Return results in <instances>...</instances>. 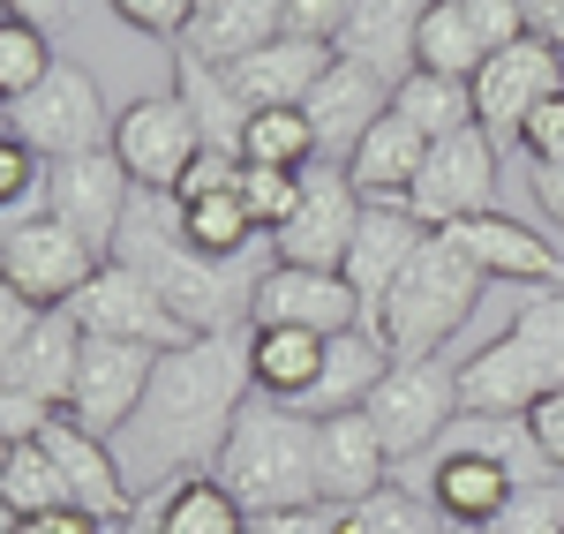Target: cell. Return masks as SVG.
<instances>
[{"label": "cell", "instance_id": "1", "mask_svg": "<svg viewBox=\"0 0 564 534\" xmlns=\"http://www.w3.org/2000/svg\"><path fill=\"white\" fill-rule=\"evenodd\" d=\"M249 331H218V339H188L174 355H159V377L135 406V422L113 437L121 467L135 482H188V475H218V451L234 437L241 406H249Z\"/></svg>", "mask_w": 564, "mask_h": 534}, {"label": "cell", "instance_id": "2", "mask_svg": "<svg viewBox=\"0 0 564 534\" xmlns=\"http://www.w3.org/2000/svg\"><path fill=\"white\" fill-rule=\"evenodd\" d=\"M113 264L143 271L159 286V302L196 331V339H218V331H249V309H257V279L271 264L241 257V264H218L204 257L188 233H181V204L159 196V188H135L129 226H121V249Z\"/></svg>", "mask_w": 564, "mask_h": 534}, {"label": "cell", "instance_id": "3", "mask_svg": "<svg viewBox=\"0 0 564 534\" xmlns=\"http://www.w3.org/2000/svg\"><path fill=\"white\" fill-rule=\"evenodd\" d=\"M316 445H324V422H308L279 400L241 406L234 437L218 451V482L241 497L249 520H271V512H308L324 504V475H316Z\"/></svg>", "mask_w": 564, "mask_h": 534}, {"label": "cell", "instance_id": "4", "mask_svg": "<svg viewBox=\"0 0 564 534\" xmlns=\"http://www.w3.org/2000/svg\"><path fill=\"white\" fill-rule=\"evenodd\" d=\"M564 392V294H534L489 347L459 361V406L475 422H527Z\"/></svg>", "mask_w": 564, "mask_h": 534}, {"label": "cell", "instance_id": "5", "mask_svg": "<svg viewBox=\"0 0 564 534\" xmlns=\"http://www.w3.org/2000/svg\"><path fill=\"white\" fill-rule=\"evenodd\" d=\"M481 279L475 271V257H459L444 233H430L422 241V257L391 279V294L369 309V324L384 331V347L399 361H430V355H444L452 347V331L475 316V302H481Z\"/></svg>", "mask_w": 564, "mask_h": 534}, {"label": "cell", "instance_id": "6", "mask_svg": "<svg viewBox=\"0 0 564 534\" xmlns=\"http://www.w3.org/2000/svg\"><path fill=\"white\" fill-rule=\"evenodd\" d=\"M8 135L31 143L45 166H61V159L113 151V113H106V98H98V84H90V68H68V61H61L31 98L8 106Z\"/></svg>", "mask_w": 564, "mask_h": 534}, {"label": "cell", "instance_id": "7", "mask_svg": "<svg viewBox=\"0 0 564 534\" xmlns=\"http://www.w3.org/2000/svg\"><path fill=\"white\" fill-rule=\"evenodd\" d=\"M361 414L377 422L391 467H399V459H414V451H436L444 437H452V422H467V406H459V369H452L444 355L399 361Z\"/></svg>", "mask_w": 564, "mask_h": 534}, {"label": "cell", "instance_id": "8", "mask_svg": "<svg viewBox=\"0 0 564 534\" xmlns=\"http://www.w3.org/2000/svg\"><path fill=\"white\" fill-rule=\"evenodd\" d=\"M369 219V196L354 188L347 166H308L302 174V204L294 219L271 233V264H302V271H347L354 257V233Z\"/></svg>", "mask_w": 564, "mask_h": 534}, {"label": "cell", "instance_id": "9", "mask_svg": "<svg viewBox=\"0 0 564 534\" xmlns=\"http://www.w3.org/2000/svg\"><path fill=\"white\" fill-rule=\"evenodd\" d=\"M98 264H106V257L90 249L84 233H68L53 211H45V219L0 226V271H8V286L31 294L39 309H68L90 279H98Z\"/></svg>", "mask_w": 564, "mask_h": 534}, {"label": "cell", "instance_id": "10", "mask_svg": "<svg viewBox=\"0 0 564 534\" xmlns=\"http://www.w3.org/2000/svg\"><path fill=\"white\" fill-rule=\"evenodd\" d=\"M68 316L84 324L90 339H121V347H151V355H174V347H188L196 331L181 324L166 302H159V286L143 279V271L129 264H98V279H90L84 294L68 302Z\"/></svg>", "mask_w": 564, "mask_h": 534}, {"label": "cell", "instance_id": "11", "mask_svg": "<svg viewBox=\"0 0 564 534\" xmlns=\"http://www.w3.org/2000/svg\"><path fill=\"white\" fill-rule=\"evenodd\" d=\"M113 159L129 166L135 188H159V196H174L188 166L204 159V129H196V113L181 106V90L166 98H135L113 113Z\"/></svg>", "mask_w": 564, "mask_h": 534}, {"label": "cell", "instance_id": "12", "mask_svg": "<svg viewBox=\"0 0 564 534\" xmlns=\"http://www.w3.org/2000/svg\"><path fill=\"white\" fill-rule=\"evenodd\" d=\"M497 159H505V151H497L489 129H459V135H444V143H430V166L414 181L406 211L430 226V233L497 211Z\"/></svg>", "mask_w": 564, "mask_h": 534}, {"label": "cell", "instance_id": "13", "mask_svg": "<svg viewBox=\"0 0 564 534\" xmlns=\"http://www.w3.org/2000/svg\"><path fill=\"white\" fill-rule=\"evenodd\" d=\"M550 98H564V53L542 45V39H520V45H505V53H489V68L475 76V121L505 151V143L527 135V121Z\"/></svg>", "mask_w": 564, "mask_h": 534}, {"label": "cell", "instance_id": "14", "mask_svg": "<svg viewBox=\"0 0 564 534\" xmlns=\"http://www.w3.org/2000/svg\"><path fill=\"white\" fill-rule=\"evenodd\" d=\"M151 377H159V355L151 347H121V339H90L84 331V361H76V392H68V422H84L90 437H121L135 422V406L151 392Z\"/></svg>", "mask_w": 564, "mask_h": 534}, {"label": "cell", "instance_id": "15", "mask_svg": "<svg viewBox=\"0 0 564 534\" xmlns=\"http://www.w3.org/2000/svg\"><path fill=\"white\" fill-rule=\"evenodd\" d=\"M129 204H135V181H129V166H121L113 151H90V159H61V166H53V196H45V211L68 226V233H84L98 257L121 249Z\"/></svg>", "mask_w": 564, "mask_h": 534}, {"label": "cell", "instance_id": "16", "mask_svg": "<svg viewBox=\"0 0 564 534\" xmlns=\"http://www.w3.org/2000/svg\"><path fill=\"white\" fill-rule=\"evenodd\" d=\"M249 324H294V331H316V339H339V331H354V324H369V309H361V294L347 286V271L271 264L257 279Z\"/></svg>", "mask_w": 564, "mask_h": 534}, {"label": "cell", "instance_id": "17", "mask_svg": "<svg viewBox=\"0 0 564 534\" xmlns=\"http://www.w3.org/2000/svg\"><path fill=\"white\" fill-rule=\"evenodd\" d=\"M512 490H520V475L497 459L489 445H475V437H444L436 445V475H430V504L452 520V527L467 534H489L497 520H505V504H512Z\"/></svg>", "mask_w": 564, "mask_h": 534}, {"label": "cell", "instance_id": "18", "mask_svg": "<svg viewBox=\"0 0 564 534\" xmlns=\"http://www.w3.org/2000/svg\"><path fill=\"white\" fill-rule=\"evenodd\" d=\"M39 437H45V451H53V467H61V482H68V504H76V512L106 520V527L135 520L129 467H121V451L106 445V437H90L84 422H68V414H53Z\"/></svg>", "mask_w": 564, "mask_h": 534}, {"label": "cell", "instance_id": "19", "mask_svg": "<svg viewBox=\"0 0 564 534\" xmlns=\"http://www.w3.org/2000/svg\"><path fill=\"white\" fill-rule=\"evenodd\" d=\"M444 241L459 257H475L481 279H512V286H564V249H550L534 226L505 219V211H481V219L444 226Z\"/></svg>", "mask_w": 564, "mask_h": 534}, {"label": "cell", "instance_id": "20", "mask_svg": "<svg viewBox=\"0 0 564 534\" xmlns=\"http://www.w3.org/2000/svg\"><path fill=\"white\" fill-rule=\"evenodd\" d=\"M384 113H391V84H384V76H369L361 61H332L324 84L308 90V121H316V143H324L332 166H347L354 143L377 129Z\"/></svg>", "mask_w": 564, "mask_h": 534}, {"label": "cell", "instance_id": "21", "mask_svg": "<svg viewBox=\"0 0 564 534\" xmlns=\"http://www.w3.org/2000/svg\"><path fill=\"white\" fill-rule=\"evenodd\" d=\"M316 475H324V504L332 512H354L377 490H391V451L377 437V422L369 414H332L324 445H316Z\"/></svg>", "mask_w": 564, "mask_h": 534}, {"label": "cell", "instance_id": "22", "mask_svg": "<svg viewBox=\"0 0 564 534\" xmlns=\"http://www.w3.org/2000/svg\"><path fill=\"white\" fill-rule=\"evenodd\" d=\"M391 369H399V355L384 347V331H377V324H354V331H339V339H332V355H324V377H316V392H308L294 414H308V422L361 414V406L377 400V384H384Z\"/></svg>", "mask_w": 564, "mask_h": 534}, {"label": "cell", "instance_id": "23", "mask_svg": "<svg viewBox=\"0 0 564 534\" xmlns=\"http://www.w3.org/2000/svg\"><path fill=\"white\" fill-rule=\"evenodd\" d=\"M76 361H84V324L68 309H45V324L15 347V355H0V392H31L39 406H68L76 392Z\"/></svg>", "mask_w": 564, "mask_h": 534}, {"label": "cell", "instance_id": "24", "mask_svg": "<svg viewBox=\"0 0 564 534\" xmlns=\"http://www.w3.org/2000/svg\"><path fill=\"white\" fill-rule=\"evenodd\" d=\"M332 61H339V45L279 39V45H263V53H249V61H234L226 84H234V98H241L249 113H263V106H308V90L324 84Z\"/></svg>", "mask_w": 564, "mask_h": 534}, {"label": "cell", "instance_id": "25", "mask_svg": "<svg viewBox=\"0 0 564 534\" xmlns=\"http://www.w3.org/2000/svg\"><path fill=\"white\" fill-rule=\"evenodd\" d=\"M422 15H430V0H354L347 31H339V61H361L369 76L406 84V76H414Z\"/></svg>", "mask_w": 564, "mask_h": 534}, {"label": "cell", "instance_id": "26", "mask_svg": "<svg viewBox=\"0 0 564 534\" xmlns=\"http://www.w3.org/2000/svg\"><path fill=\"white\" fill-rule=\"evenodd\" d=\"M422 241H430V226L414 219L406 204H369V219L354 233V257H347V286L361 294V309H377L391 294V279L422 257Z\"/></svg>", "mask_w": 564, "mask_h": 534}, {"label": "cell", "instance_id": "27", "mask_svg": "<svg viewBox=\"0 0 564 534\" xmlns=\"http://www.w3.org/2000/svg\"><path fill=\"white\" fill-rule=\"evenodd\" d=\"M324 355H332V339H316V331L249 324V384H257V400L302 406L316 392V377H324Z\"/></svg>", "mask_w": 564, "mask_h": 534}, {"label": "cell", "instance_id": "28", "mask_svg": "<svg viewBox=\"0 0 564 534\" xmlns=\"http://www.w3.org/2000/svg\"><path fill=\"white\" fill-rule=\"evenodd\" d=\"M422 166H430V135L414 129V121H399V113H384L377 129L354 143V159H347L354 188H361L369 204H406L414 181H422Z\"/></svg>", "mask_w": 564, "mask_h": 534}, {"label": "cell", "instance_id": "29", "mask_svg": "<svg viewBox=\"0 0 564 534\" xmlns=\"http://www.w3.org/2000/svg\"><path fill=\"white\" fill-rule=\"evenodd\" d=\"M286 39V0H218L204 8L196 23H188V53L196 61H212V68H234V61H249L263 45Z\"/></svg>", "mask_w": 564, "mask_h": 534}, {"label": "cell", "instance_id": "30", "mask_svg": "<svg viewBox=\"0 0 564 534\" xmlns=\"http://www.w3.org/2000/svg\"><path fill=\"white\" fill-rule=\"evenodd\" d=\"M174 90H181V106L196 113V129H204V151H234V159H241L249 106L234 98L226 68H212V61H196L188 45H174Z\"/></svg>", "mask_w": 564, "mask_h": 534}, {"label": "cell", "instance_id": "31", "mask_svg": "<svg viewBox=\"0 0 564 534\" xmlns=\"http://www.w3.org/2000/svg\"><path fill=\"white\" fill-rule=\"evenodd\" d=\"M414 68L452 76V84H475L481 68H489V45H481L475 15H467V0H430L422 39H414Z\"/></svg>", "mask_w": 564, "mask_h": 534}, {"label": "cell", "instance_id": "32", "mask_svg": "<svg viewBox=\"0 0 564 534\" xmlns=\"http://www.w3.org/2000/svg\"><path fill=\"white\" fill-rule=\"evenodd\" d=\"M249 527H257V520L241 512V497L226 490L218 475L174 482L166 504H159V520H151V534H249Z\"/></svg>", "mask_w": 564, "mask_h": 534}, {"label": "cell", "instance_id": "33", "mask_svg": "<svg viewBox=\"0 0 564 534\" xmlns=\"http://www.w3.org/2000/svg\"><path fill=\"white\" fill-rule=\"evenodd\" d=\"M241 166H286V174H308V166H324V143H316V121H308V106H263V113H249V135H241Z\"/></svg>", "mask_w": 564, "mask_h": 534}, {"label": "cell", "instance_id": "34", "mask_svg": "<svg viewBox=\"0 0 564 534\" xmlns=\"http://www.w3.org/2000/svg\"><path fill=\"white\" fill-rule=\"evenodd\" d=\"M391 113L414 121L430 143H444V135H459V129H481L475 121V84H452V76H430V68H414L406 84H391Z\"/></svg>", "mask_w": 564, "mask_h": 534}, {"label": "cell", "instance_id": "35", "mask_svg": "<svg viewBox=\"0 0 564 534\" xmlns=\"http://www.w3.org/2000/svg\"><path fill=\"white\" fill-rule=\"evenodd\" d=\"M0 504H8V520H31V512H61L68 504V482H61L45 437L0 445Z\"/></svg>", "mask_w": 564, "mask_h": 534}, {"label": "cell", "instance_id": "36", "mask_svg": "<svg viewBox=\"0 0 564 534\" xmlns=\"http://www.w3.org/2000/svg\"><path fill=\"white\" fill-rule=\"evenodd\" d=\"M181 233L218 257V264H241V257H257L263 226L249 219V204H241V188H226V196H204V204H181Z\"/></svg>", "mask_w": 564, "mask_h": 534}, {"label": "cell", "instance_id": "37", "mask_svg": "<svg viewBox=\"0 0 564 534\" xmlns=\"http://www.w3.org/2000/svg\"><path fill=\"white\" fill-rule=\"evenodd\" d=\"M339 534H467V527H452L430 497H406L399 482H391V490H377L369 504L339 512Z\"/></svg>", "mask_w": 564, "mask_h": 534}, {"label": "cell", "instance_id": "38", "mask_svg": "<svg viewBox=\"0 0 564 534\" xmlns=\"http://www.w3.org/2000/svg\"><path fill=\"white\" fill-rule=\"evenodd\" d=\"M53 68H61V61H53L45 31H39V23H15V15H8V23H0V98H8V106H15V98H31V90H39Z\"/></svg>", "mask_w": 564, "mask_h": 534}, {"label": "cell", "instance_id": "39", "mask_svg": "<svg viewBox=\"0 0 564 534\" xmlns=\"http://www.w3.org/2000/svg\"><path fill=\"white\" fill-rule=\"evenodd\" d=\"M241 204H249V219L271 241L279 226L294 219V204H302V174H286V166H241Z\"/></svg>", "mask_w": 564, "mask_h": 534}, {"label": "cell", "instance_id": "40", "mask_svg": "<svg viewBox=\"0 0 564 534\" xmlns=\"http://www.w3.org/2000/svg\"><path fill=\"white\" fill-rule=\"evenodd\" d=\"M489 534H564V475H542V482H520L505 520Z\"/></svg>", "mask_w": 564, "mask_h": 534}, {"label": "cell", "instance_id": "41", "mask_svg": "<svg viewBox=\"0 0 564 534\" xmlns=\"http://www.w3.org/2000/svg\"><path fill=\"white\" fill-rule=\"evenodd\" d=\"M113 15L143 31V39H188V23H196V0H113Z\"/></svg>", "mask_w": 564, "mask_h": 534}, {"label": "cell", "instance_id": "42", "mask_svg": "<svg viewBox=\"0 0 564 534\" xmlns=\"http://www.w3.org/2000/svg\"><path fill=\"white\" fill-rule=\"evenodd\" d=\"M354 0H286V39H316V45H339Z\"/></svg>", "mask_w": 564, "mask_h": 534}, {"label": "cell", "instance_id": "43", "mask_svg": "<svg viewBox=\"0 0 564 534\" xmlns=\"http://www.w3.org/2000/svg\"><path fill=\"white\" fill-rule=\"evenodd\" d=\"M226 188H241V159L234 151H204L188 166V181L174 188V204H204V196H226Z\"/></svg>", "mask_w": 564, "mask_h": 534}, {"label": "cell", "instance_id": "44", "mask_svg": "<svg viewBox=\"0 0 564 534\" xmlns=\"http://www.w3.org/2000/svg\"><path fill=\"white\" fill-rule=\"evenodd\" d=\"M520 151H527V166H564V98H550V106L527 121Z\"/></svg>", "mask_w": 564, "mask_h": 534}, {"label": "cell", "instance_id": "45", "mask_svg": "<svg viewBox=\"0 0 564 534\" xmlns=\"http://www.w3.org/2000/svg\"><path fill=\"white\" fill-rule=\"evenodd\" d=\"M45 324V309L31 302V294H15V286H0V355H15L31 331Z\"/></svg>", "mask_w": 564, "mask_h": 534}, {"label": "cell", "instance_id": "46", "mask_svg": "<svg viewBox=\"0 0 564 534\" xmlns=\"http://www.w3.org/2000/svg\"><path fill=\"white\" fill-rule=\"evenodd\" d=\"M8 534H113L106 520H90L76 504H61V512H31V520H8Z\"/></svg>", "mask_w": 564, "mask_h": 534}, {"label": "cell", "instance_id": "47", "mask_svg": "<svg viewBox=\"0 0 564 534\" xmlns=\"http://www.w3.org/2000/svg\"><path fill=\"white\" fill-rule=\"evenodd\" d=\"M249 534H339V512L332 504H308V512H271Z\"/></svg>", "mask_w": 564, "mask_h": 534}, {"label": "cell", "instance_id": "48", "mask_svg": "<svg viewBox=\"0 0 564 534\" xmlns=\"http://www.w3.org/2000/svg\"><path fill=\"white\" fill-rule=\"evenodd\" d=\"M527 429H534V445L550 451V467L564 475V392H557V400H542V406H534V414H527Z\"/></svg>", "mask_w": 564, "mask_h": 534}, {"label": "cell", "instance_id": "49", "mask_svg": "<svg viewBox=\"0 0 564 534\" xmlns=\"http://www.w3.org/2000/svg\"><path fill=\"white\" fill-rule=\"evenodd\" d=\"M520 8H527V39L564 53V0H520Z\"/></svg>", "mask_w": 564, "mask_h": 534}, {"label": "cell", "instance_id": "50", "mask_svg": "<svg viewBox=\"0 0 564 534\" xmlns=\"http://www.w3.org/2000/svg\"><path fill=\"white\" fill-rule=\"evenodd\" d=\"M527 188H534V204L550 211V226H564V166H527Z\"/></svg>", "mask_w": 564, "mask_h": 534}, {"label": "cell", "instance_id": "51", "mask_svg": "<svg viewBox=\"0 0 564 534\" xmlns=\"http://www.w3.org/2000/svg\"><path fill=\"white\" fill-rule=\"evenodd\" d=\"M68 8H76V0H8V15H15V23H39V31L68 23Z\"/></svg>", "mask_w": 564, "mask_h": 534}, {"label": "cell", "instance_id": "52", "mask_svg": "<svg viewBox=\"0 0 564 534\" xmlns=\"http://www.w3.org/2000/svg\"><path fill=\"white\" fill-rule=\"evenodd\" d=\"M204 8H218V0H196V15H204Z\"/></svg>", "mask_w": 564, "mask_h": 534}]
</instances>
